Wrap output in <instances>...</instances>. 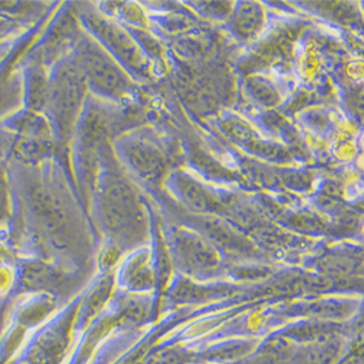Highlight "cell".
Returning a JSON list of instances; mask_svg holds the SVG:
<instances>
[{
  "mask_svg": "<svg viewBox=\"0 0 364 364\" xmlns=\"http://www.w3.org/2000/svg\"><path fill=\"white\" fill-rule=\"evenodd\" d=\"M100 211L105 232L115 244L130 245L146 228L144 210L130 182L118 172H107L101 186Z\"/></svg>",
  "mask_w": 364,
  "mask_h": 364,
  "instance_id": "6da1fadb",
  "label": "cell"
},
{
  "mask_svg": "<svg viewBox=\"0 0 364 364\" xmlns=\"http://www.w3.org/2000/svg\"><path fill=\"white\" fill-rule=\"evenodd\" d=\"M123 156L130 169L147 182H156L165 173V158L154 144L146 141H129L123 147Z\"/></svg>",
  "mask_w": 364,
  "mask_h": 364,
  "instance_id": "5b68a950",
  "label": "cell"
},
{
  "mask_svg": "<svg viewBox=\"0 0 364 364\" xmlns=\"http://www.w3.org/2000/svg\"><path fill=\"white\" fill-rule=\"evenodd\" d=\"M85 86L86 82L75 62L60 68L50 86L47 105L62 139L70 136L75 127L85 97Z\"/></svg>",
  "mask_w": 364,
  "mask_h": 364,
  "instance_id": "277c9868",
  "label": "cell"
},
{
  "mask_svg": "<svg viewBox=\"0 0 364 364\" xmlns=\"http://www.w3.org/2000/svg\"><path fill=\"white\" fill-rule=\"evenodd\" d=\"M83 25L87 29V36L92 37L126 72L136 75L147 72L144 53L123 26L95 14L83 16Z\"/></svg>",
  "mask_w": 364,
  "mask_h": 364,
  "instance_id": "3957f363",
  "label": "cell"
},
{
  "mask_svg": "<svg viewBox=\"0 0 364 364\" xmlns=\"http://www.w3.org/2000/svg\"><path fill=\"white\" fill-rule=\"evenodd\" d=\"M9 208V188L4 171L0 169V219H2Z\"/></svg>",
  "mask_w": 364,
  "mask_h": 364,
  "instance_id": "ba28073f",
  "label": "cell"
},
{
  "mask_svg": "<svg viewBox=\"0 0 364 364\" xmlns=\"http://www.w3.org/2000/svg\"><path fill=\"white\" fill-rule=\"evenodd\" d=\"M175 245L179 257L194 268L210 267L216 262L215 250L194 232L178 230Z\"/></svg>",
  "mask_w": 364,
  "mask_h": 364,
  "instance_id": "8992f818",
  "label": "cell"
},
{
  "mask_svg": "<svg viewBox=\"0 0 364 364\" xmlns=\"http://www.w3.org/2000/svg\"><path fill=\"white\" fill-rule=\"evenodd\" d=\"M75 65L86 85L105 98L121 100L132 90L129 72L87 34H82L75 46Z\"/></svg>",
  "mask_w": 364,
  "mask_h": 364,
  "instance_id": "7a4b0ae2",
  "label": "cell"
},
{
  "mask_svg": "<svg viewBox=\"0 0 364 364\" xmlns=\"http://www.w3.org/2000/svg\"><path fill=\"white\" fill-rule=\"evenodd\" d=\"M235 31L245 40H251L261 33L264 25V12L255 4L240 5L235 15Z\"/></svg>",
  "mask_w": 364,
  "mask_h": 364,
  "instance_id": "52a82bcc",
  "label": "cell"
}]
</instances>
